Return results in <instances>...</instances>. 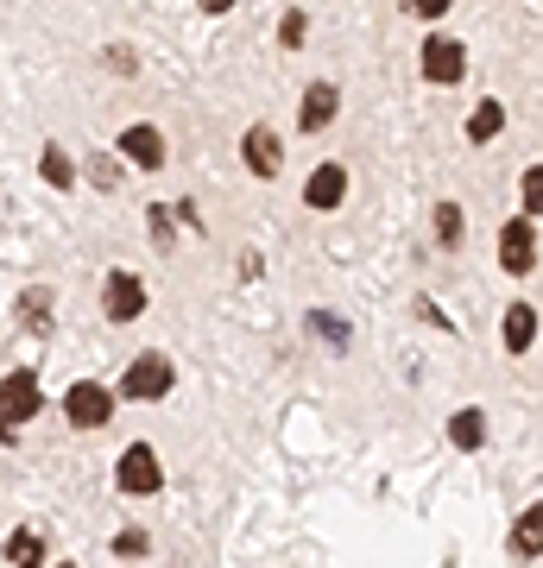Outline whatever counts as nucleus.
I'll return each instance as SVG.
<instances>
[{
	"label": "nucleus",
	"mask_w": 543,
	"mask_h": 568,
	"mask_svg": "<svg viewBox=\"0 0 543 568\" xmlns=\"http://www.w3.org/2000/svg\"><path fill=\"white\" fill-rule=\"evenodd\" d=\"M303 328H310L316 342H329V347H348V323H342V316H322V310H310V316H303Z\"/></svg>",
	"instance_id": "5701e85b"
},
{
	"label": "nucleus",
	"mask_w": 543,
	"mask_h": 568,
	"mask_svg": "<svg viewBox=\"0 0 543 568\" xmlns=\"http://www.w3.org/2000/svg\"><path fill=\"white\" fill-rule=\"evenodd\" d=\"M82 178L95 183V190H108V196H114V190L127 183V171H121V159H114V152H95V159L82 164Z\"/></svg>",
	"instance_id": "aec40b11"
},
{
	"label": "nucleus",
	"mask_w": 543,
	"mask_h": 568,
	"mask_svg": "<svg viewBox=\"0 0 543 568\" xmlns=\"http://www.w3.org/2000/svg\"><path fill=\"white\" fill-rule=\"evenodd\" d=\"M108 549H114V562H145V556H152V537H145L140 525H127V530L108 537Z\"/></svg>",
	"instance_id": "412c9836"
},
{
	"label": "nucleus",
	"mask_w": 543,
	"mask_h": 568,
	"mask_svg": "<svg viewBox=\"0 0 543 568\" xmlns=\"http://www.w3.org/2000/svg\"><path fill=\"white\" fill-rule=\"evenodd\" d=\"M449 443L462 448V455L486 448V410H481V405H462V410H455V417H449Z\"/></svg>",
	"instance_id": "dca6fc26"
},
{
	"label": "nucleus",
	"mask_w": 543,
	"mask_h": 568,
	"mask_svg": "<svg viewBox=\"0 0 543 568\" xmlns=\"http://www.w3.org/2000/svg\"><path fill=\"white\" fill-rule=\"evenodd\" d=\"M505 549H512L519 562H537V556H543V499H537V506H524L519 518H512V537H505Z\"/></svg>",
	"instance_id": "ddd939ff"
},
{
	"label": "nucleus",
	"mask_w": 543,
	"mask_h": 568,
	"mask_svg": "<svg viewBox=\"0 0 543 568\" xmlns=\"http://www.w3.org/2000/svg\"><path fill=\"white\" fill-rule=\"evenodd\" d=\"M39 178L51 183V190H70V183H77V164H70V152H63L58 140L39 152Z\"/></svg>",
	"instance_id": "a211bd4d"
},
{
	"label": "nucleus",
	"mask_w": 543,
	"mask_h": 568,
	"mask_svg": "<svg viewBox=\"0 0 543 568\" xmlns=\"http://www.w3.org/2000/svg\"><path fill=\"white\" fill-rule=\"evenodd\" d=\"M519 215H531V222L543 215V164H531L519 178Z\"/></svg>",
	"instance_id": "4be33fe9"
},
{
	"label": "nucleus",
	"mask_w": 543,
	"mask_h": 568,
	"mask_svg": "<svg viewBox=\"0 0 543 568\" xmlns=\"http://www.w3.org/2000/svg\"><path fill=\"white\" fill-rule=\"evenodd\" d=\"M58 568H77V562H58Z\"/></svg>",
	"instance_id": "cd10ccee"
},
{
	"label": "nucleus",
	"mask_w": 543,
	"mask_h": 568,
	"mask_svg": "<svg viewBox=\"0 0 543 568\" xmlns=\"http://www.w3.org/2000/svg\"><path fill=\"white\" fill-rule=\"evenodd\" d=\"M241 159H247V171H253V178L272 183V178L284 171V140H279L265 121H253V126L241 133Z\"/></svg>",
	"instance_id": "6e6552de"
},
{
	"label": "nucleus",
	"mask_w": 543,
	"mask_h": 568,
	"mask_svg": "<svg viewBox=\"0 0 543 568\" xmlns=\"http://www.w3.org/2000/svg\"><path fill=\"white\" fill-rule=\"evenodd\" d=\"M500 342H505V354H531V342H537V310L524 304H505V316H500Z\"/></svg>",
	"instance_id": "4468645a"
},
{
	"label": "nucleus",
	"mask_w": 543,
	"mask_h": 568,
	"mask_svg": "<svg viewBox=\"0 0 543 568\" xmlns=\"http://www.w3.org/2000/svg\"><path fill=\"white\" fill-rule=\"evenodd\" d=\"M418 70H423V82H436V89H455V82H467V44L455 39V32H423Z\"/></svg>",
	"instance_id": "20e7f679"
},
{
	"label": "nucleus",
	"mask_w": 543,
	"mask_h": 568,
	"mask_svg": "<svg viewBox=\"0 0 543 568\" xmlns=\"http://www.w3.org/2000/svg\"><path fill=\"white\" fill-rule=\"evenodd\" d=\"M342 114V89L335 82H310L298 102V133H329V121Z\"/></svg>",
	"instance_id": "9d476101"
},
{
	"label": "nucleus",
	"mask_w": 543,
	"mask_h": 568,
	"mask_svg": "<svg viewBox=\"0 0 543 568\" xmlns=\"http://www.w3.org/2000/svg\"><path fill=\"white\" fill-rule=\"evenodd\" d=\"M462 241H467L462 203H436V246H443V253H462Z\"/></svg>",
	"instance_id": "f3484780"
},
{
	"label": "nucleus",
	"mask_w": 543,
	"mask_h": 568,
	"mask_svg": "<svg viewBox=\"0 0 543 568\" xmlns=\"http://www.w3.org/2000/svg\"><path fill=\"white\" fill-rule=\"evenodd\" d=\"M279 44H284V51H303V44H310V20H303L298 7L284 13V26H279Z\"/></svg>",
	"instance_id": "393cba45"
},
{
	"label": "nucleus",
	"mask_w": 543,
	"mask_h": 568,
	"mask_svg": "<svg viewBox=\"0 0 543 568\" xmlns=\"http://www.w3.org/2000/svg\"><path fill=\"white\" fill-rule=\"evenodd\" d=\"M114 487L127 493V499H152V493L164 487V462L152 443H127L121 462H114Z\"/></svg>",
	"instance_id": "39448f33"
},
{
	"label": "nucleus",
	"mask_w": 543,
	"mask_h": 568,
	"mask_svg": "<svg viewBox=\"0 0 543 568\" xmlns=\"http://www.w3.org/2000/svg\"><path fill=\"white\" fill-rule=\"evenodd\" d=\"M399 7L411 13V20H430V26H436V20L449 13V0H399Z\"/></svg>",
	"instance_id": "a878e982"
},
{
	"label": "nucleus",
	"mask_w": 543,
	"mask_h": 568,
	"mask_svg": "<svg viewBox=\"0 0 543 568\" xmlns=\"http://www.w3.org/2000/svg\"><path fill=\"white\" fill-rule=\"evenodd\" d=\"M13 316H20L26 335L51 342V335H58V291H51V284H26L20 304H13Z\"/></svg>",
	"instance_id": "1a4fd4ad"
},
{
	"label": "nucleus",
	"mask_w": 543,
	"mask_h": 568,
	"mask_svg": "<svg viewBox=\"0 0 543 568\" xmlns=\"http://www.w3.org/2000/svg\"><path fill=\"white\" fill-rule=\"evenodd\" d=\"M114 405H121V392L101 386V379H77V386L63 392V424L70 429H108L114 424Z\"/></svg>",
	"instance_id": "7ed1b4c3"
},
{
	"label": "nucleus",
	"mask_w": 543,
	"mask_h": 568,
	"mask_svg": "<svg viewBox=\"0 0 543 568\" xmlns=\"http://www.w3.org/2000/svg\"><path fill=\"white\" fill-rule=\"evenodd\" d=\"M500 272L505 278H531L537 272V222L531 215H512L500 227Z\"/></svg>",
	"instance_id": "423d86ee"
},
{
	"label": "nucleus",
	"mask_w": 543,
	"mask_h": 568,
	"mask_svg": "<svg viewBox=\"0 0 543 568\" xmlns=\"http://www.w3.org/2000/svg\"><path fill=\"white\" fill-rule=\"evenodd\" d=\"M121 159L133 164V171H159V164H164V133L152 121H133L121 133Z\"/></svg>",
	"instance_id": "f8f14e48"
},
{
	"label": "nucleus",
	"mask_w": 543,
	"mask_h": 568,
	"mask_svg": "<svg viewBox=\"0 0 543 568\" xmlns=\"http://www.w3.org/2000/svg\"><path fill=\"white\" fill-rule=\"evenodd\" d=\"M145 234H152V246H164V253H171V241H178V222H171V209H164V203L145 209Z\"/></svg>",
	"instance_id": "b1692460"
},
{
	"label": "nucleus",
	"mask_w": 543,
	"mask_h": 568,
	"mask_svg": "<svg viewBox=\"0 0 543 568\" xmlns=\"http://www.w3.org/2000/svg\"><path fill=\"white\" fill-rule=\"evenodd\" d=\"M500 133H505V102L481 95V102H474V114H467V145H493Z\"/></svg>",
	"instance_id": "2eb2a0df"
},
{
	"label": "nucleus",
	"mask_w": 543,
	"mask_h": 568,
	"mask_svg": "<svg viewBox=\"0 0 543 568\" xmlns=\"http://www.w3.org/2000/svg\"><path fill=\"white\" fill-rule=\"evenodd\" d=\"M39 410H44V386H39V373H32V366L7 373V379H0V443L13 448V443H20V429L32 424Z\"/></svg>",
	"instance_id": "f257e3e1"
},
{
	"label": "nucleus",
	"mask_w": 543,
	"mask_h": 568,
	"mask_svg": "<svg viewBox=\"0 0 543 568\" xmlns=\"http://www.w3.org/2000/svg\"><path fill=\"white\" fill-rule=\"evenodd\" d=\"M202 13H209V20H215V13H234V0H197Z\"/></svg>",
	"instance_id": "bb28decb"
},
{
	"label": "nucleus",
	"mask_w": 543,
	"mask_h": 568,
	"mask_svg": "<svg viewBox=\"0 0 543 568\" xmlns=\"http://www.w3.org/2000/svg\"><path fill=\"white\" fill-rule=\"evenodd\" d=\"M303 203L316 209V215L342 209L348 203V164H316V171H310V183H303Z\"/></svg>",
	"instance_id": "9b49d317"
},
{
	"label": "nucleus",
	"mask_w": 543,
	"mask_h": 568,
	"mask_svg": "<svg viewBox=\"0 0 543 568\" xmlns=\"http://www.w3.org/2000/svg\"><path fill=\"white\" fill-rule=\"evenodd\" d=\"M171 386H178V366H171V354H159V347H145V354H133L121 373V398L127 405H159V398H171Z\"/></svg>",
	"instance_id": "f03ea898"
},
{
	"label": "nucleus",
	"mask_w": 543,
	"mask_h": 568,
	"mask_svg": "<svg viewBox=\"0 0 543 568\" xmlns=\"http://www.w3.org/2000/svg\"><path fill=\"white\" fill-rule=\"evenodd\" d=\"M7 562L13 568H44V537L39 530H13V537H7Z\"/></svg>",
	"instance_id": "6ab92c4d"
},
{
	"label": "nucleus",
	"mask_w": 543,
	"mask_h": 568,
	"mask_svg": "<svg viewBox=\"0 0 543 568\" xmlns=\"http://www.w3.org/2000/svg\"><path fill=\"white\" fill-rule=\"evenodd\" d=\"M101 316L121 328V323H140L145 316V278L140 272H108L101 278Z\"/></svg>",
	"instance_id": "0eeeda50"
}]
</instances>
